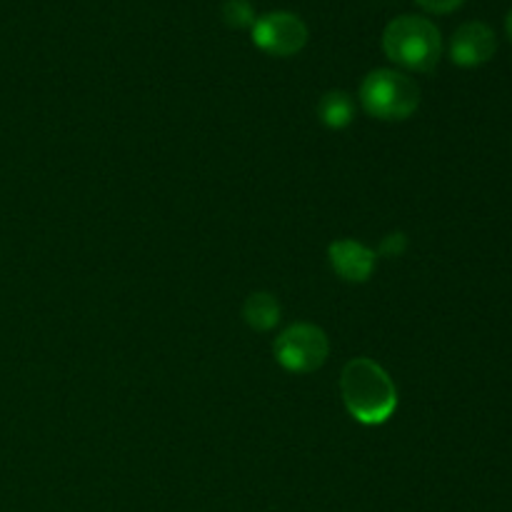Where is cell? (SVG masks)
<instances>
[{"instance_id": "cell-1", "label": "cell", "mask_w": 512, "mask_h": 512, "mask_svg": "<svg viewBox=\"0 0 512 512\" xmlns=\"http://www.w3.org/2000/svg\"><path fill=\"white\" fill-rule=\"evenodd\" d=\"M340 393L348 413L363 425H383L398 408V390L390 375L370 358L350 360L340 375Z\"/></svg>"}, {"instance_id": "cell-2", "label": "cell", "mask_w": 512, "mask_h": 512, "mask_svg": "<svg viewBox=\"0 0 512 512\" xmlns=\"http://www.w3.org/2000/svg\"><path fill=\"white\" fill-rule=\"evenodd\" d=\"M383 50L400 68L430 73L443 58V35L428 18L400 15L385 28Z\"/></svg>"}, {"instance_id": "cell-3", "label": "cell", "mask_w": 512, "mask_h": 512, "mask_svg": "<svg viewBox=\"0 0 512 512\" xmlns=\"http://www.w3.org/2000/svg\"><path fill=\"white\" fill-rule=\"evenodd\" d=\"M360 103L365 113L378 120H408L420 105V88L400 70L378 68L365 75Z\"/></svg>"}, {"instance_id": "cell-4", "label": "cell", "mask_w": 512, "mask_h": 512, "mask_svg": "<svg viewBox=\"0 0 512 512\" xmlns=\"http://www.w3.org/2000/svg\"><path fill=\"white\" fill-rule=\"evenodd\" d=\"M328 353V335L318 325L310 323L290 325L275 340V360L288 373H313V370L323 368L325 360H328Z\"/></svg>"}, {"instance_id": "cell-5", "label": "cell", "mask_w": 512, "mask_h": 512, "mask_svg": "<svg viewBox=\"0 0 512 512\" xmlns=\"http://www.w3.org/2000/svg\"><path fill=\"white\" fill-rule=\"evenodd\" d=\"M250 35L263 53L290 58V55H298L308 43V25L293 13H265L255 18Z\"/></svg>"}, {"instance_id": "cell-6", "label": "cell", "mask_w": 512, "mask_h": 512, "mask_svg": "<svg viewBox=\"0 0 512 512\" xmlns=\"http://www.w3.org/2000/svg\"><path fill=\"white\" fill-rule=\"evenodd\" d=\"M498 50V38L493 28L480 20L463 23L450 38V60L460 68H478L485 65Z\"/></svg>"}, {"instance_id": "cell-7", "label": "cell", "mask_w": 512, "mask_h": 512, "mask_svg": "<svg viewBox=\"0 0 512 512\" xmlns=\"http://www.w3.org/2000/svg\"><path fill=\"white\" fill-rule=\"evenodd\" d=\"M330 265L348 283H365L375 270V253L358 240L340 238L328 248Z\"/></svg>"}, {"instance_id": "cell-8", "label": "cell", "mask_w": 512, "mask_h": 512, "mask_svg": "<svg viewBox=\"0 0 512 512\" xmlns=\"http://www.w3.org/2000/svg\"><path fill=\"white\" fill-rule=\"evenodd\" d=\"M243 318L258 333H268L280 323V305L270 293L248 295L243 305Z\"/></svg>"}, {"instance_id": "cell-9", "label": "cell", "mask_w": 512, "mask_h": 512, "mask_svg": "<svg viewBox=\"0 0 512 512\" xmlns=\"http://www.w3.org/2000/svg\"><path fill=\"white\" fill-rule=\"evenodd\" d=\"M318 118L323 120V125H328L330 130H343L353 123L355 118V105L353 98L343 90H330L320 98L318 103Z\"/></svg>"}, {"instance_id": "cell-10", "label": "cell", "mask_w": 512, "mask_h": 512, "mask_svg": "<svg viewBox=\"0 0 512 512\" xmlns=\"http://www.w3.org/2000/svg\"><path fill=\"white\" fill-rule=\"evenodd\" d=\"M223 20L230 28H253L255 10L250 0H228L223 5Z\"/></svg>"}, {"instance_id": "cell-11", "label": "cell", "mask_w": 512, "mask_h": 512, "mask_svg": "<svg viewBox=\"0 0 512 512\" xmlns=\"http://www.w3.org/2000/svg\"><path fill=\"white\" fill-rule=\"evenodd\" d=\"M408 248V240H405L403 233H390L385 235L383 243H380V255L383 258H400Z\"/></svg>"}, {"instance_id": "cell-12", "label": "cell", "mask_w": 512, "mask_h": 512, "mask_svg": "<svg viewBox=\"0 0 512 512\" xmlns=\"http://www.w3.org/2000/svg\"><path fill=\"white\" fill-rule=\"evenodd\" d=\"M415 3H418L420 8L428 10V13L445 15V13H453V10H458L465 0H415Z\"/></svg>"}, {"instance_id": "cell-13", "label": "cell", "mask_w": 512, "mask_h": 512, "mask_svg": "<svg viewBox=\"0 0 512 512\" xmlns=\"http://www.w3.org/2000/svg\"><path fill=\"white\" fill-rule=\"evenodd\" d=\"M505 33H508V38H510V43H512V8H510L508 18H505Z\"/></svg>"}]
</instances>
